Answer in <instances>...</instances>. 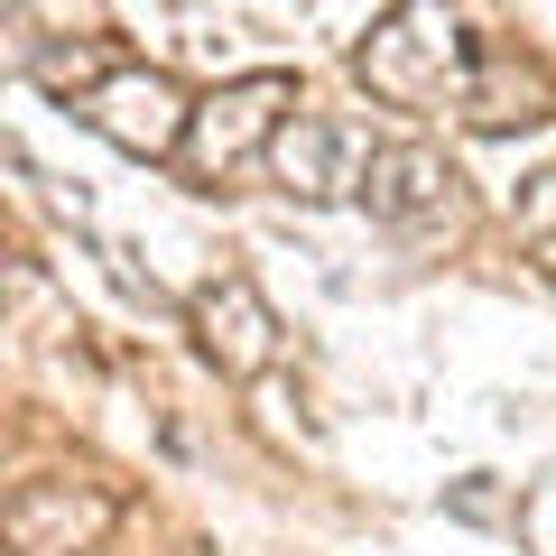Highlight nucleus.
I'll list each match as a JSON object with an SVG mask.
<instances>
[{
  "label": "nucleus",
  "instance_id": "obj_1",
  "mask_svg": "<svg viewBox=\"0 0 556 556\" xmlns=\"http://www.w3.org/2000/svg\"><path fill=\"white\" fill-rule=\"evenodd\" d=\"M473 65H482V47L464 38V20H445V10H427V0L390 10L380 38L362 47V84H371L380 102H399V112H445V102L464 112Z\"/></svg>",
  "mask_w": 556,
  "mask_h": 556
},
{
  "label": "nucleus",
  "instance_id": "obj_2",
  "mask_svg": "<svg viewBox=\"0 0 556 556\" xmlns=\"http://www.w3.org/2000/svg\"><path fill=\"white\" fill-rule=\"evenodd\" d=\"M288 102H298V84H288V75L223 84L214 102H195V130H186V167H195V177H232V167H251L260 149H278V130L298 121Z\"/></svg>",
  "mask_w": 556,
  "mask_h": 556
},
{
  "label": "nucleus",
  "instance_id": "obj_3",
  "mask_svg": "<svg viewBox=\"0 0 556 556\" xmlns=\"http://www.w3.org/2000/svg\"><path fill=\"white\" fill-rule=\"evenodd\" d=\"M362 204H371L399 241H437V232H455V214H464V177L427 149V139H390L371 159V177H362Z\"/></svg>",
  "mask_w": 556,
  "mask_h": 556
},
{
  "label": "nucleus",
  "instance_id": "obj_4",
  "mask_svg": "<svg viewBox=\"0 0 556 556\" xmlns=\"http://www.w3.org/2000/svg\"><path fill=\"white\" fill-rule=\"evenodd\" d=\"M84 121L102 139H121L130 159H186V130H195V112L177 102L167 75H102L84 93Z\"/></svg>",
  "mask_w": 556,
  "mask_h": 556
},
{
  "label": "nucleus",
  "instance_id": "obj_5",
  "mask_svg": "<svg viewBox=\"0 0 556 556\" xmlns=\"http://www.w3.org/2000/svg\"><path fill=\"white\" fill-rule=\"evenodd\" d=\"M269 159H278V177L298 186V195H343V186H362V177H371V159H380V149L353 130V121H334V112H298L288 130H278V149H269Z\"/></svg>",
  "mask_w": 556,
  "mask_h": 556
},
{
  "label": "nucleus",
  "instance_id": "obj_6",
  "mask_svg": "<svg viewBox=\"0 0 556 556\" xmlns=\"http://www.w3.org/2000/svg\"><path fill=\"white\" fill-rule=\"evenodd\" d=\"M112 529V492H75V482H28L10 501V547L20 556H84Z\"/></svg>",
  "mask_w": 556,
  "mask_h": 556
},
{
  "label": "nucleus",
  "instance_id": "obj_7",
  "mask_svg": "<svg viewBox=\"0 0 556 556\" xmlns=\"http://www.w3.org/2000/svg\"><path fill=\"white\" fill-rule=\"evenodd\" d=\"M195 334H204V353H214L223 371H269V362H278V316L260 306L251 278L204 288V298H195Z\"/></svg>",
  "mask_w": 556,
  "mask_h": 556
},
{
  "label": "nucleus",
  "instance_id": "obj_8",
  "mask_svg": "<svg viewBox=\"0 0 556 556\" xmlns=\"http://www.w3.org/2000/svg\"><path fill=\"white\" fill-rule=\"evenodd\" d=\"M464 121H482V130H510V121H547V75H538L529 56H510V47H482L473 93H464Z\"/></svg>",
  "mask_w": 556,
  "mask_h": 556
},
{
  "label": "nucleus",
  "instance_id": "obj_9",
  "mask_svg": "<svg viewBox=\"0 0 556 556\" xmlns=\"http://www.w3.org/2000/svg\"><path fill=\"white\" fill-rule=\"evenodd\" d=\"M519 232H529V241H538V251H547V260H556V177H538V195H529V204H519Z\"/></svg>",
  "mask_w": 556,
  "mask_h": 556
}]
</instances>
